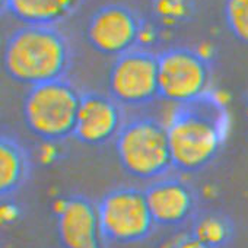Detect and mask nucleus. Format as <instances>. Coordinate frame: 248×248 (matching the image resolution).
<instances>
[{
  "mask_svg": "<svg viewBox=\"0 0 248 248\" xmlns=\"http://www.w3.org/2000/svg\"><path fill=\"white\" fill-rule=\"evenodd\" d=\"M226 124L225 107L212 92L178 105L167 126L172 167L181 172L204 170L223 146Z\"/></svg>",
  "mask_w": 248,
  "mask_h": 248,
  "instance_id": "nucleus-1",
  "label": "nucleus"
},
{
  "mask_svg": "<svg viewBox=\"0 0 248 248\" xmlns=\"http://www.w3.org/2000/svg\"><path fill=\"white\" fill-rule=\"evenodd\" d=\"M70 63V44L54 25H24L3 50L5 73L28 88L66 78Z\"/></svg>",
  "mask_w": 248,
  "mask_h": 248,
  "instance_id": "nucleus-2",
  "label": "nucleus"
},
{
  "mask_svg": "<svg viewBox=\"0 0 248 248\" xmlns=\"http://www.w3.org/2000/svg\"><path fill=\"white\" fill-rule=\"evenodd\" d=\"M82 92L66 78L31 86L22 117L28 130L44 142H62L75 135Z\"/></svg>",
  "mask_w": 248,
  "mask_h": 248,
  "instance_id": "nucleus-3",
  "label": "nucleus"
},
{
  "mask_svg": "<svg viewBox=\"0 0 248 248\" xmlns=\"http://www.w3.org/2000/svg\"><path fill=\"white\" fill-rule=\"evenodd\" d=\"M121 168L139 180H155L172 168L167 126L152 117L124 121L115 140Z\"/></svg>",
  "mask_w": 248,
  "mask_h": 248,
  "instance_id": "nucleus-4",
  "label": "nucleus"
},
{
  "mask_svg": "<svg viewBox=\"0 0 248 248\" xmlns=\"http://www.w3.org/2000/svg\"><path fill=\"white\" fill-rule=\"evenodd\" d=\"M99 233L115 244L145 241L156 225L145 191L135 187H118L105 193L96 204Z\"/></svg>",
  "mask_w": 248,
  "mask_h": 248,
  "instance_id": "nucleus-5",
  "label": "nucleus"
},
{
  "mask_svg": "<svg viewBox=\"0 0 248 248\" xmlns=\"http://www.w3.org/2000/svg\"><path fill=\"white\" fill-rule=\"evenodd\" d=\"M159 98L177 105L210 93L212 67L199 51L174 47L158 54Z\"/></svg>",
  "mask_w": 248,
  "mask_h": 248,
  "instance_id": "nucleus-6",
  "label": "nucleus"
},
{
  "mask_svg": "<svg viewBox=\"0 0 248 248\" xmlns=\"http://www.w3.org/2000/svg\"><path fill=\"white\" fill-rule=\"evenodd\" d=\"M108 93L123 107H143L159 98L158 56L135 48L115 57L108 73Z\"/></svg>",
  "mask_w": 248,
  "mask_h": 248,
  "instance_id": "nucleus-7",
  "label": "nucleus"
},
{
  "mask_svg": "<svg viewBox=\"0 0 248 248\" xmlns=\"http://www.w3.org/2000/svg\"><path fill=\"white\" fill-rule=\"evenodd\" d=\"M143 35V22L130 8L107 5L89 19L86 40L99 54L118 57L136 48Z\"/></svg>",
  "mask_w": 248,
  "mask_h": 248,
  "instance_id": "nucleus-8",
  "label": "nucleus"
},
{
  "mask_svg": "<svg viewBox=\"0 0 248 248\" xmlns=\"http://www.w3.org/2000/svg\"><path fill=\"white\" fill-rule=\"evenodd\" d=\"M124 121L123 105L109 93L82 92L73 138L88 146H102L115 140Z\"/></svg>",
  "mask_w": 248,
  "mask_h": 248,
  "instance_id": "nucleus-9",
  "label": "nucleus"
},
{
  "mask_svg": "<svg viewBox=\"0 0 248 248\" xmlns=\"http://www.w3.org/2000/svg\"><path fill=\"white\" fill-rule=\"evenodd\" d=\"M152 217L159 226H180L194 216L197 197L190 184L180 178H164L146 190Z\"/></svg>",
  "mask_w": 248,
  "mask_h": 248,
  "instance_id": "nucleus-10",
  "label": "nucleus"
},
{
  "mask_svg": "<svg viewBox=\"0 0 248 248\" xmlns=\"http://www.w3.org/2000/svg\"><path fill=\"white\" fill-rule=\"evenodd\" d=\"M57 232L64 248H99L96 207L83 196L62 200L57 210Z\"/></svg>",
  "mask_w": 248,
  "mask_h": 248,
  "instance_id": "nucleus-11",
  "label": "nucleus"
},
{
  "mask_svg": "<svg viewBox=\"0 0 248 248\" xmlns=\"http://www.w3.org/2000/svg\"><path fill=\"white\" fill-rule=\"evenodd\" d=\"M83 0H2L3 9L24 25H57L72 16Z\"/></svg>",
  "mask_w": 248,
  "mask_h": 248,
  "instance_id": "nucleus-12",
  "label": "nucleus"
},
{
  "mask_svg": "<svg viewBox=\"0 0 248 248\" xmlns=\"http://www.w3.org/2000/svg\"><path fill=\"white\" fill-rule=\"evenodd\" d=\"M31 159L24 145L9 135L0 138V194L16 193L28 180Z\"/></svg>",
  "mask_w": 248,
  "mask_h": 248,
  "instance_id": "nucleus-13",
  "label": "nucleus"
},
{
  "mask_svg": "<svg viewBox=\"0 0 248 248\" xmlns=\"http://www.w3.org/2000/svg\"><path fill=\"white\" fill-rule=\"evenodd\" d=\"M191 233L210 248H222L233 236L231 219L217 212H207L194 219Z\"/></svg>",
  "mask_w": 248,
  "mask_h": 248,
  "instance_id": "nucleus-14",
  "label": "nucleus"
},
{
  "mask_svg": "<svg viewBox=\"0 0 248 248\" xmlns=\"http://www.w3.org/2000/svg\"><path fill=\"white\" fill-rule=\"evenodd\" d=\"M223 15L232 37L248 46V0H225Z\"/></svg>",
  "mask_w": 248,
  "mask_h": 248,
  "instance_id": "nucleus-15",
  "label": "nucleus"
},
{
  "mask_svg": "<svg viewBox=\"0 0 248 248\" xmlns=\"http://www.w3.org/2000/svg\"><path fill=\"white\" fill-rule=\"evenodd\" d=\"M152 9L165 25H180L193 15V0H154Z\"/></svg>",
  "mask_w": 248,
  "mask_h": 248,
  "instance_id": "nucleus-16",
  "label": "nucleus"
},
{
  "mask_svg": "<svg viewBox=\"0 0 248 248\" xmlns=\"http://www.w3.org/2000/svg\"><path fill=\"white\" fill-rule=\"evenodd\" d=\"M171 248H210V247H207L206 244L199 241L193 233H188V235L178 238Z\"/></svg>",
  "mask_w": 248,
  "mask_h": 248,
  "instance_id": "nucleus-17",
  "label": "nucleus"
}]
</instances>
